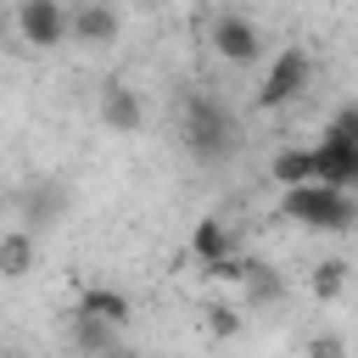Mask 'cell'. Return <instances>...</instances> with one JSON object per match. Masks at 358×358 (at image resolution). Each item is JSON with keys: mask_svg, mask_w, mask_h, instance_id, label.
Returning <instances> with one entry per match:
<instances>
[{"mask_svg": "<svg viewBox=\"0 0 358 358\" xmlns=\"http://www.w3.org/2000/svg\"><path fill=\"white\" fill-rule=\"evenodd\" d=\"M117 358H145V352H134V347H123V352H117Z\"/></svg>", "mask_w": 358, "mask_h": 358, "instance_id": "9a60e30c", "label": "cell"}, {"mask_svg": "<svg viewBox=\"0 0 358 358\" xmlns=\"http://www.w3.org/2000/svg\"><path fill=\"white\" fill-rule=\"evenodd\" d=\"M280 213L302 229H319V235H336V229H352L358 224V196L352 190H336V185H296V190H280Z\"/></svg>", "mask_w": 358, "mask_h": 358, "instance_id": "6da1fadb", "label": "cell"}, {"mask_svg": "<svg viewBox=\"0 0 358 358\" xmlns=\"http://www.w3.org/2000/svg\"><path fill=\"white\" fill-rule=\"evenodd\" d=\"M78 313H84V319H101V324H112V330H129L134 302H129L123 291H112V285H90V291L78 296Z\"/></svg>", "mask_w": 358, "mask_h": 358, "instance_id": "ba28073f", "label": "cell"}, {"mask_svg": "<svg viewBox=\"0 0 358 358\" xmlns=\"http://www.w3.org/2000/svg\"><path fill=\"white\" fill-rule=\"evenodd\" d=\"M28 263H34V241H28V229H6V235H0V268L17 280V274H28Z\"/></svg>", "mask_w": 358, "mask_h": 358, "instance_id": "8fae6325", "label": "cell"}, {"mask_svg": "<svg viewBox=\"0 0 358 358\" xmlns=\"http://www.w3.org/2000/svg\"><path fill=\"white\" fill-rule=\"evenodd\" d=\"M313 84V56L302 50V45H280L274 56H268V67H263V78H257V106H291L302 90Z\"/></svg>", "mask_w": 358, "mask_h": 358, "instance_id": "3957f363", "label": "cell"}, {"mask_svg": "<svg viewBox=\"0 0 358 358\" xmlns=\"http://www.w3.org/2000/svg\"><path fill=\"white\" fill-rule=\"evenodd\" d=\"M207 39H213V50H218L224 62H235V67H252V62L263 56L257 22H246V17H235V11H218L213 28H207Z\"/></svg>", "mask_w": 358, "mask_h": 358, "instance_id": "5b68a950", "label": "cell"}, {"mask_svg": "<svg viewBox=\"0 0 358 358\" xmlns=\"http://www.w3.org/2000/svg\"><path fill=\"white\" fill-rule=\"evenodd\" d=\"M308 358H347V347H341L336 336H313V341H308Z\"/></svg>", "mask_w": 358, "mask_h": 358, "instance_id": "4fadbf2b", "label": "cell"}, {"mask_svg": "<svg viewBox=\"0 0 358 358\" xmlns=\"http://www.w3.org/2000/svg\"><path fill=\"white\" fill-rule=\"evenodd\" d=\"M185 145H190V157H201V162H224V151L235 145V117L224 112V101L196 95V101L185 106Z\"/></svg>", "mask_w": 358, "mask_h": 358, "instance_id": "7a4b0ae2", "label": "cell"}, {"mask_svg": "<svg viewBox=\"0 0 358 358\" xmlns=\"http://www.w3.org/2000/svg\"><path fill=\"white\" fill-rule=\"evenodd\" d=\"M117 28L123 22H117V11L106 0H78L73 6V39L78 45H95V50L101 45H117Z\"/></svg>", "mask_w": 358, "mask_h": 358, "instance_id": "8992f818", "label": "cell"}, {"mask_svg": "<svg viewBox=\"0 0 358 358\" xmlns=\"http://www.w3.org/2000/svg\"><path fill=\"white\" fill-rule=\"evenodd\" d=\"M101 123L117 129V134H134L140 129V95L129 84H106L101 90Z\"/></svg>", "mask_w": 358, "mask_h": 358, "instance_id": "9c48e42d", "label": "cell"}, {"mask_svg": "<svg viewBox=\"0 0 358 358\" xmlns=\"http://www.w3.org/2000/svg\"><path fill=\"white\" fill-rule=\"evenodd\" d=\"M268 179L280 190H296V185H313L319 168H313V145H285L274 162H268Z\"/></svg>", "mask_w": 358, "mask_h": 358, "instance_id": "30bf717a", "label": "cell"}, {"mask_svg": "<svg viewBox=\"0 0 358 358\" xmlns=\"http://www.w3.org/2000/svg\"><path fill=\"white\" fill-rule=\"evenodd\" d=\"M235 324H241L235 308H218V313H213V330H218V336H235Z\"/></svg>", "mask_w": 358, "mask_h": 358, "instance_id": "5bb4252c", "label": "cell"}, {"mask_svg": "<svg viewBox=\"0 0 358 358\" xmlns=\"http://www.w3.org/2000/svg\"><path fill=\"white\" fill-rule=\"evenodd\" d=\"M229 246H235L229 218H218V213L196 218V229H190V257H201V263L213 268V263H224V257H229Z\"/></svg>", "mask_w": 358, "mask_h": 358, "instance_id": "52a82bcc", "label": "cell"}, {"mask_svg": "<svg viewBox=\"0 0 358 358\" xmlns=\"http://www.w3.org/2000/svg\"><path fill=\"white\" fill-rule=\"evenodd\" d=\"M17 34L34 50H50L73 34V11L62 0H17Z\"/></svg>", "mask_w": 358, "mask_h": 358, "instance_id": "277c9868", "label": "cell"}, {"mask_svg": "<svg viewBox=\"0 0 358 358\" xmlns=\"http://www.w3.org/2000/svg\"><path fill=\"white\" fill-rule=\"evenodd\" d=\"M341 285H347V263H341V257H330V263L313 268V296H336Z\"/></svg>", "mask_w": 358, "mask_h": 358, "instance_id": "7c38bea8", "label": "cell"}]
</instances>
